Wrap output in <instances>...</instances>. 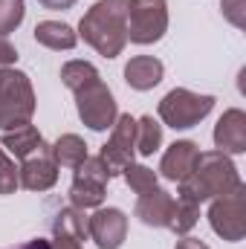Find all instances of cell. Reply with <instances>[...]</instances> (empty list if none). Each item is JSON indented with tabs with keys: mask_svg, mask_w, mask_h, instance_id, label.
Wrapping results in <instances>:
<instances>
[{
	"mask_svg": "<svg viewBox=\"0 0 246 249\" xmlns=\"http://www.w3.org/2000/svg\"><path fill=\"white\" fill-rule=\"evenodd\" d=\"M174 249H209L200 238H183V241H177V247Z\"/></svg>",
	"mask_w": 246,
	"mask_h": 249,
	"instance_id": "cell-29",
	"label": "cell"
},
{
	"mask_svg": "<svg viewBox=\"0 0 246 249\" xmlns=\"http://www.w3.org/2000/svg\"><path fill=\"white\" fill-rule=\"evenodd\" d=\"M15 61H18V50L6 41V35H0V64L3 67H12Z\"/></svg>",
	"mask_w": 246,
	"mask_h": 249,
	"instance_id": "cell-27",
	"label": "cell"
},
{
	"mask_svg": "<svg viewBox=\"0 0 246 249\" xmlns=\"http://www.w3.org/2000/svg\"><path fill=\"white\" fill-rule=\"evenodd\" d=\"M133 154H136V119L130 113H119L116 122H113V133L102 145L99 157L107 165L110 177H116L133 162Z\"/></svg>",
	"mask_w": 246,
	"mask_h": 249,
	"instance_id": "cell-9",
	"label": "cell"
},
{
	"mask_svg": "<svg viewBox=\"0 0 246 249\" xmlns=\"http://www.w3.org/2000/svg\"><path fill=\"white\" fill-rule=\"evenodd\" d=\"M174 203H177V200H174L168 191H162V188L157 186V188H151V191H145V194H139L133 214H136L145 226L168 229L171 214H174Z\"/></svg>",
	"mask_w": 246,
	"mask_h": 249,
	"instance_id": "cell-12",
	"label": "cell"
},
{
	"mask_svg": "<svg viewBox=\"0 0 246 249\" xmlns=\"http://www.w3.org/2000/svg\"><path fill=\"white\" fill-rule=\"evenodd\" d=\"M44 9H53V12H61V9H70L75 6V0H38Z\"/></svg>",
	"mask_w": 246,
	"mask_h": 249,
	"instance_id": "cell-28",
	"label": "cell"
},
{
	"mask_svg": "<svg viewBox=\"0 0 246 249\" xmlns=\"http://www.w3.org/2000/svg\"><path fill=\"white\" fill-rule=\"evenodd\" d=\"M110 171L102 162V157H87L78 168H75V180L70 186V206L75 209H99L107 191Z\"/></svg>",
	"mask_w": 246,
	"mask_h": 249,
	"instance_id": "cell-8",
	"label": "cell"
},
{
	"mask_svg": "<svg viewBox=\"0 0 246 249\" xmlns=\"http://www.w3.org/2000/svg\"><path fill=\"white\" fill-rule=\"evenodd\" d=\"M209 223H211V229L223 241H229V244L244 241V235H246V188H244V183L238 188H232L229 194L211 200V206H209Z\"/></svg>",
	"mask_w": 246,
	"mask_h": 249,
	"instance_id": "cell-6",
	"label": "cell"
},
{
	"mask_svg": "<svg viewBox=\"0 0 246 249\" xmlns=\"http://www.w3.org/2000/svg\"><path fill=\"white\" fill-rule=\"evenodd\" d=\"M87 235L99 249H119L127 238V214L122 209H96L87 217Z\"/></svg>",
	"mask_w": 246,
	"mask_h": 249,
	"instance_id": "cell-10",
	"label": "cell"
},
{
	"mask_svg": "<svg viewBox=\"0 0 246 249\" xmlns=\"http://www.w3.org/2000/svg\"><path fill=\"white\" fill-rule=\"evenodd\" d=\"M53 235L55 238H70V241H87L90 235H87V217H84V212L81 209H75V206H67L61 209L55 217H53Z\"/></svg>",
	"mask_w": 246,
	"mask_h": 249,
	"instance_id": "cell-19",
	"label": "cell"
},
{
	"mask_svg": "<svg viewBox=\"0 0 246 249\" xmlns=\"http://www.w3.org/2000/svg\"><path fill=\"white\" fill-rule=\"evenodd\" d=\"M0 145H3L9 154H15L18 160H26V157H32V154L50 148V145L44 142V136L38 133L35 124H23V127H15V130H3Z\"/></svg>",
	"mask_w": 246,
	"mask_h": 249,
	"instance_id": "cell-16",
	"label": "cell"
},
{
	"mask_svg": "<svg viewBox=\"0 0 246 249\" xmlns=\"http://www.w3.org/2000/svg\"><path fill=\"white\" fill-rule=\"evenodd\" d=\"M18 183L26 191H50L58 183V165L50 157V148L23 160V165L18 168Z\"/></svg>",
	"mask_w": 246,
	"mask_h": 249,
	"instance_id": "cell-11",
	"label": "cell"
},
{
	"mask_svg": "<svg viewBox=\"0 0 246 249\" xmlns=\"http://www.w3.org/2000/svg\"><path fill=\"white\" fill-rule=\"evenodd\" d=\"M127 9L130 0H99L78 23V35L105 58L122 55L127 44Z\"/></svg>",
	"mask_w": 246,
	"mask_h": 249,
	"instance_id": "cell-1",
	"label": "cell"
},
{
	"mask_svg": "<svg viewBox=\"0 0 246 249\" xmlns=\"http://www.w3.org/2000/svg\"><path fill=\"white\" fill-rule=\"evenodd\" d=\"M75 107H78L81 122L90 130H107V127H113L116 116H119L116 99H113L110 87L102 78L81 87V90H75Z\"/></svg>",
	"mask_w": 246,
	"mask_h": 249,
	"instance_id": "cell-7",
	"label": "cell"
},
{
	"mask_svg": "<svg viewBox=\"0 0 246 249\" xmlns=\"http://www.w3.org/2000/svg\"><path fill=\"white\" fill-rule=\"evenodd\" d=\"M162 72H165V67L154 55H136V58H130V61L124 64V81H127V87L142 90V93L154 90L162 81Z\"/></svg>",
	"mask_w": 246,
	"mask_h": 249,
	"instance_id": "cell-15",
	"label": "cell"
},
{
	"mask_svg": "<svg viewBox=\"0 0 246 249\" xmlns=\"http://www.w3.org/2000/svg\"><path fill=\"white\" fill-rule=\"evenodd\" d=\"M9 249H50V241L35 238V241H26V244H20V247H9Z\"/></svg>",
	"mask_w": 246,
	"mask_h": 249,
	"instance_id": "cell-31",
	"label": "cell"
},
{
	"mask_svg": "<svg viewBox=\"0 0 246 249\" xmlns=\"http://www.w3.org/2000/svg\"><path fill=\"white\" fill-rule=\"evenodd\" d=\"M50 157L55 160V165L75 171L87 160V145L78 133H64V136L55 139V145H50Z\"/></svg>",
	"mask_w": 246,
	"mask_h": 249,
	"instance_id": "cell-18",
	"label": "cell"
},
{
	"mask_svg": "<svg viewBox=\"0 0 246 249\" xmlns=\"http://www.w3.org/2000/svg\"><path fill=\"white\" fill-rule=\"evenodd\" d=\"M177 197L191 200V203H206L214 197L229 194L232 188L241 186V174L235 168V162L229 160V154L223 151H203L197 157V165L191 171V177H185L183 183H177Z\"/></svg>",
	"mask_w": 246,
	"mask_h": 249,
	"instance_id": "cell-2",
	"label": "cell"
},
{
	"mask_svg": "<svg viewBox=\"0 0 246 249\" xmlns=\"http://www.w3.org/2000/svg\"><path fill=\"white\" fill-rule=\"evenodd\" d=\"M122 177L136 194H145V191L157 188V171H151L148 165H136V162H130V165L122 171Z\"/></svg>",
	"mask_w": 246,
	"mask_h": 249,
	"instance_id": "cell-23",
	"label": "cell"
},
{
	"mask_svg": "<svg viewBox=\"0 0 246 249\" xmlns=\"http://www.w3.org/2000/svg\"><path fill=\"white\" fill-rule=\"evenodd\" d=\"M18 186H20L18 183V168L0 148V194H15Z\"/></svg>",
	"mask_w": 246,
	"mask_h": 249,
	"instance_id": "cell-25",
	"label": "cell"
},
{
	"mask_svg": "<svg viewBox=\"0 0 246 249\" xmlns=\"http://www.w3.org/2000/svg\"><path fill=\"white\" fill-rule=\"evenodd\" d=\"M220 9H223V18H226L229 23H235L238 29H244V23H246L244 0H220Z\"/></svg>",
	"mask_w": 246,
	"mask_h": 249,
	"instance_id": "cell-26",
	"label": "cell"
},
{
	"mask_svg": "<svg viewBox=\"0 0 246 249\" xmlns=\"http://www.w3.org/2000/svg\"><path fill=\"white\" fill-rule=\"evenodd\" d=\"M50 249H84L78 241H70V238H55L53 244H50Z\"/></svg>",
	"mask_w": 246,
	"mask_h": 249,
	"instance_id": "cell-30",
	"label": "cell"
},
{
	"mask_svg": "<svg viewBox=\"0 0 246 249\" xmlns=\"http://www.w3.org/2000/svg\"><path fill=\"white\" fill-rule=\"evenodd\" d=\"M35 41L41 47H47V50H58L61 53V50H72L78 44V32L70 23H64V20H41L35 26Z\"/></svg>",
	"mask_w": 246,
	"mask_h": 249,
	"instance_id": "cell-17",
	"label": "cell"
},
{
	"mask_svg": "<svg viewBox=\"0 0 246 249\" xmlns=\"http://www.w3.org/2000/svg\"><path fill=\"white\" fill-rule=\"evenodd\" d=\"M214 145L223 154H244L246 151V113L241 107H232L217 119Z\"/></svg>",
	"mask_w": 246,
	"mask_h": 249,
	"instance_id": "cell-13",
	"label": "cell"
},
{
	"mask_svg": "<svg viewBox=\"0 0 246 249\" xmlns=\"http://www.w3.org/2000/svg\"><path fill=\"white\" fill-rule=\"evenodd\" d=\"M197 220H200V206L191 203V200H180V197H177L168 229H171L174 235H188V232L197 226Z\"/></svg>",
	"mask_w": 246,
	"mask_h": 249,
	"instance_id": "cell-22",
	"label": "cell"
},
{
	"mask_svg": "<svg viewBox=\"0 0 246 249\" xmlns=\"http://www.w3.org/2000/svg\"><path fill=\"white\" fill-rule=\"evenodd\" d=\"M159 145H162V124L157 122L154 116L136 119V151L142 157H151Z\"/></svg>",
	"mask_w": 246,
	"mask_h": 249,
	"instance_id": "cell-20",
	"label": "cell"
},
{
	"mask_svg": "<svg viewBox=\"0 0 246 249\" xmlns=\"http://www.w3.org/2000/svg\"><path fill=\"white\" fill-rule=\"evenodd\" d=\"M23 15H26L23 0H0V35L15 32L23 23Z\"/></svg>",
	"mask_w": 246,
	"mask_h": 249,
	"instance_id": "cell-24",
	"label": "cell"
},
{
	"mask_svg": "<svg viewBox=\"0 0 246 249\" xmlns=\"http://www.w3.org/2000/svg\"><path fill=\"white\" fill-rule=\"evenodd\" d=\"M35 90L26 72L15 67L0 70V130H15L32 122Z\"/></svg>",
	"mask_w": 246,
	"mask_h": 249,
	"instance_id": "cell-3",
	"label": "cell"
},
{
	"mask_svg": "<svg viewBox=\"0 0 246 249\" xmlns=\"http://www.w3.org/2000/svg\"><path fill=\"white\" fill-rule=\"evenodd\" d=\"M211 107H214V96H206V93L200 96L185 87H174L159 102V119L174 130H185L203 122L211 113Z\"/></svg>",
	"mask_w": 246,
	"mask_h": 249,
	"instance_id": "cell-4",
	"label": "cell"
},
{
	"mask_svg": "<svg viewBox=\"0 0 246 249\" xmlns=\"http://www.w3.org/2000/svg\"><path fill=\"white\" fill-rule=\"evenodd\" d=\"M168 29V3L165 0H130L127 9V41L157 44Z\"/></svg>",
	"mask_w": 246,
	"mask_h": 249,
	"instance_id": "cell-5",
	"label": "cell"
},
{
	"mask_svg": "<svg viewBox=\"0 0 246 249\" xmlns=\"http://www.w3.org/2000/svg\"><path fill=\"white\" fill-rule=\"evenodd\" d=\"M99 78H102L99 70L90 61H67L61 67V81L72 93L81 90V87H87V84H93V81H99Z\"/></svg>",
	"mask_w": 246,
	"mask_h": 249,
	"instance_id": "cell-21",
	"label": "cell"
},
{
	"mask_svg": "<svg viewBox=\"0 0 246 249\" xmlns=\"http://www.w3.org/2000/svg\"><path fill=\"white\" fill-rule=\"evenodd\" d=\"M197 157H200V148L188 139H180L165 151V157L159 162V174L171 183H183L185 177H191V171L197 165Z\"/></svg>",
	"mask_w": 246,
	"mask_h": 249,
	"instance_id": "cell-14",
	"label": "cell"
}]
</instances>
